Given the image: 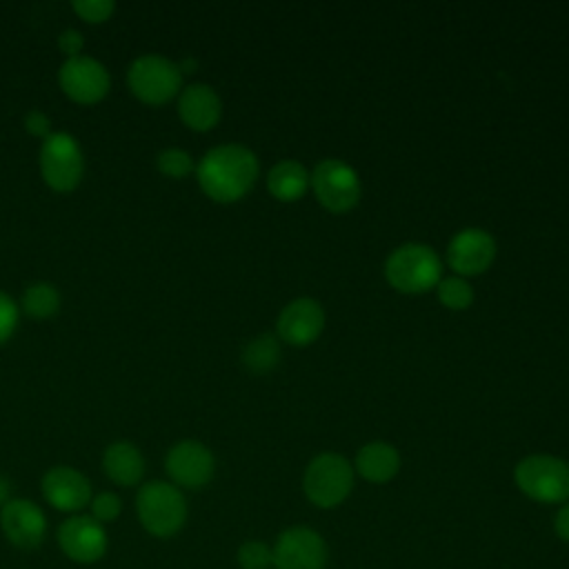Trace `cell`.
<instances>
[{
	"label": "cell",
	"mask_w": 569,
	"mask_h": 569,
	"mask_svg": "<svg viewBox=\"0 0 569 569\" xmlns=\"http://www.w3.org/2000/svg\"><path fill=\"white\" fill-rule=\"evenodd\" d=\"M200 189L216 202L240 200L258 178V158L242 144L209 149L196 167Z\"/></svg>",
	"instance_id": "1"
},
{
	"label": "cell",
	"mask_w": 569,
	"mask_h": 569,
	"mask_svg": "<svg viewBox=\"0 0 569 569\" xmlns=\"http://www.w3.org/2000/svg\"><path fill=\"white\" fill-rule=\"evenodd\" d=\"M187 500L173 482L151 480L136 493V516L153 538H171L187 522Z\"/></svg>",
	"instance_id": "2"
},
{
	"label": "cell",
	"mask_w": 569,
	"mask_h": 569,
	"mask_svg": "<svg viewBox=\"0 0 569 569\" xmlns=\"http://www.w3.org/2000/svg\"><path fill=\"white\" fill-rule=\"evenodd\" d=\"M440 258L436 251L420 242H409L391 251L385 264L389 284L402 293L429 291L440 280Z\"/></svg>",
	"instance_id": "3"
},
{
	"label": "cell",
	"mask_w": 569,
	"mask_h": 569,
	"mask_svg": "<svg viewBox=\"0 0 569 569\" xmlns=\"http://www.w3.org/2000/svg\"><path fill=\"white\" fill-rule=\"evenodd\" d=\"M518 489L536 502H565L569 498V465L549 453L522 458L513 471Z\"/></svg>",
	"instance_id": "4"
},
{
	"label": "cell",
	"mask_w": 569,
	"mask_h": 569,
	"mask_svg": "<svg viewBox=\"0 0 569 569\" xmlns=\"http://www.w3.org/2000/svg\"><path fill=\"white\" fill-rule=\"evenodd\" d=\"M302 489L316 507H338L353 489V469L345 456L325 451L307 465Z\"/></svg>",
	"instance_id": "5"
},
{
	"label": "cell",
	"mask_w": 569,
	"mask_h": 569,
	"mask_svg": "<svg viewBox=\"0 0 569 569\" xmlns=\"http://www.w3.org/2000/svg\"><path fill=\"white\" fill-rule=\"evenodd\" d=\"M127 84L147 104H164L178 96L182 84L180 67L158 53H144L129 64Z\"/></svg>",
	"instance_id": "6"
},
{
	"label": "cell",
	"mask_w": 569,
	"mask_h": 569,
	"mask_svg": "<svg viewBox=\"0 0 569 569\" xmlns=\"http://www.w3.org/2000/svg\"><path fill=\"white\" fill-rule=\"evenodd\" d=\"M40 173L53 191H71L84 173V158L78 140L67 131H53L40 147Z\"/></svg>",
	"instance_id": "7"
},
{
	"label": "cell",
	"mask_w": 569,
	"mask_h": 569,
	"mask_svg": "<svg viewBox=\"0 0 569 569\" xmlns=\"http://www.w3.org/2000/svg\"><path fill=\"white\" fill-rule=\"evenodd\" d=\"M311 189L318 202L333 213L353 209L362 191L356 169L338 158H327L316 164L311 173Z\"/></svg>",
	"instance_id": "8"
},
{
	"label": "cell",
	"mask_w": 569,
	"mask_h": 569,
	"mask_svg": "<svg viewBox=\"0 0 569 569\" xmlns=\"http://www.w3.org/2000/svg\"><path fill=\"white\" fill-rule=\"evenodd\" d=\"M276 569H325L329 549L325 538L311 527H289L271 547Z\"/></svg>",
	"instance_id": "9"
},
{
	"label": "cell",
	"mask_w": 569,
	"mask_h": 569,
	"mask_svg": "<svg viewBox=\"0 0 569 569\" xmlns=\"http://www.w3.org/2000/svg\"><path fill=\"white\" fill-rule=\"evenodd\" d=\"M58 547L76 565H93L104 558L109 547V536L104 525L91 516L73 513L58 527Z\"/></svg>",
	"instance_id": "10"
},
{
	"label": "cell",
	"mask_w": 569,
	"mask_h": 569,
	"mask_svg": "<svg viewBox=\"0 0 569 569\" xmlns=\"http://www.w3.org/2000/svg\"><path fill=\"white\" fill-rule=\"evenodd\" d=\"M58 82L73 102L96 104L109 93L111 76L100 60L91 56H76L62 62L58 71Z\"/></svg>",
	"instance_id": "11"
},
{
	"label": "cell",
	"mask_w": 569,
	"mask_h": 569,
	"mask_svg": "<svg viewBox=\"0 0 569 569\" xmlns=\"http://www.w3.org/2000/svg\"><path fill=\"white\" fill-rule=\"evenodd\" d=\"M164 469L176 487L200 489L213 478L216 460L202 442L180 440L167 451Z\"/></svg>",
	"instance_id": "12"
},
{
	"label": "cell",
	"mask_w": 569,
	"mask_h": 569,
	"mask_svg": "<svg viewBox=\"0 0 569 569\" xmlns=\"http://www.w3.org/2000/svg\"><path fill=\"white\" fill-rule=\"evenodd\" d=\"M0 531L16 549H36L44 542L47 518L29 498H11L0 509Z\"/></svg>",
	"instance_id": "13"
},
{
	"label": "cell",
	"mask_w": 569,
	"mask_h": 569,
	"mask_svg": "<svg viewBox=\"0 0 569 569\" xmlns=\"http://www.w3.org/2000/svg\"><path fill=\"white\" fill-rule=\"evenodd\" d=\"M42 496L44 500L64 513H78L84 507H89L93 491H91V482L89 478L67 465L60 467H51L44 476H42Z\"/></svg>",
	"instance_id": "14"
},
{
	"label": "cell",
	"mask_w": 569,
	"mask_h": 569,
	"mask_svg": "<svg viewBox=\"0 0 569 569\" xmlns=\"http://www.w3.org/2000/svg\"><path fill=\"white\" fill-rule=\"evenodd\" d=\"M496 258V240L485 229H462L447 249L449 264L462 276H476L489 269Z\"/></svg>",
	"instance_id": "15"
},
{
	"label": "cell",
	"mask_w": 569,
	"mask_h": 569,
	"mask_svg": "<svg viewBox=\"0 0 569 569\" xmlns=\"http://www.w3.org/2000/svg\"><path fill=\"white\" fill-rule=\"evenodd\" d=\"M322 329L325 311L313 298H296L278 316V336L296 347L311 345Z\"/></svg>",
	"instance_id": "16"
},
{
	"label": "cell",
	"mask_w": 569,
	"mask_h": 569,
	"mask_svg": "<svg viewBox=\"0 0 569 569\" xmlns=\"http://www.w3.org/2000/svg\"><path fill=\"white\" fill-rule=\"evenodd\" d=\"M222 113L220 96L204 82H193L180 91L178 116L193 131H209Z\"/></svg>",
	"instance_id": "17"
},
{
	"label": "cell",
	"mask_w": 569,
	"mask_h": 569,
	"mask_svg": "<svg viewBox=\"0 0 569 569\" xmlns=\"http://www.w3.org/2000/svg\"><path fill=\"white\" fill-rule=\"evenodd\" d=\"M102 471L111 482L120 487H133L144 476V458L136 445L118 440L104 449Z\"/></svg>",
	"instance_id": "18"
},
{
	"label": "cell",
	"mask_w": 569,
	"mask_h": 569,
	"mask_svg": "<svg viewBox=\"0 0 569 569\" xmlns=\"http://www.w3.org/2000/svg\"><path fill=\"white\" fill-rule=\"evenodd\" d=\"M400 469V453L389 442L376 440L365 445L356 456V471L369 482H389Z\"/></svg>",
	"instance_id": "19"
},
{
	"label": "cell",
	"mask_w": 569,
	"mask_h": 569,
	"mask_svg": "<svg viewBox=\"0 0 569 569\" xmlns=\"http://www.w3.org/2000/svg\"><path fill=\"white\" fill-rule=\"evenodd\" d=\"M311 184L309 171L298 160H282L276 167H271L267 187L273 198L282 202H293L307 193Z\"/></svg>",
	"instance_id": "20"
},
{
	"label": "cell",
	"mask_w": 569,
	"mask_h": 569,
	"mask_svg": "<svg viewBox=\"0 0 569 569\" xmlns=\"http://www.w3.org/2000/svg\"><path fill=\"white\" fill-rule=\"evenodd\" d=\"M244 365L256 371V373H267L271 371L278 360H280V342L276 340L273 333H262L258 338H253L242 353Z\"/></svg>",
	"instance_id": "21"
},
{
	"label": "cell",
	"mask_w": 569,
	"mask_h": 569,
	"mask_svg": "<svg viewBox=\"0 0 569 569\" xmlns=\"http://www.w3.org/2000/svg\"><path fill=\"white\" fill-rule=\"evenodd\" d=\"M60 307V293L49 282H36L29 284L22 293V309L38 320L51 318Z\"/></svg>",
	"instance_id": "22"
},
{
	"label": "cell",
	"mask_w": 569,
	"mask_h": 569,
	"mask_svg": "<svg viewBox=\"0 0 569 569\" xmlns=\"http://www.w3.org/2000/svg\"><path fill=\"white\" fill-rule=\"evenodd\" d=\"M438 298L447 309L460 311L473 302V289L465 278H445L438 282Z\"/></svg>",
	"instance_id": "23"
},
{
	"label": "cell",
	"mask_w": 569,
	"mask_h": 569,
	"mask_svg": "<svg viewBox=\"0 0 569 569\" xmlns=\"http://www.w3.org/2000/svg\"><path fill=\"white\" fill-rule=\"evenodd\" d=\"M156 167H158V171H162L169 178H184L193 171V158L187 151L171 147V149H164L158 153Z\"/></svg>",
	"instance_id": "24"
},
{
	"label": "cell",
	"mask_w": 569,
	"mask_h": 569,
	"mask_svg": "<svg viewBox=\"0 0 569 569\" xmlns=\"http://www.w3.org/2000/svg\"><path fill=\"white\" fill-rule=\"evenodd\" d=\"M238 565L242 569H267L273 565L271 547L262 540H247L238 549Z\"/></svg>",
	"instance_id": "25"
},
{
	"label": "cell",
	"mask_w": 569,
	"mask_h": 569,
	"mask_svg": "<svg viewBox=\"0 0 569 569\" xmlns=\"http://www.w3.org/2000/svg\"><path fill=\"white\" fill-rule=\"evenodd\" d=\"M89 509H91V518L93 520H98L100 525H107V522H113L120 516L122 500L113 491H100V493H96L91 498Z\"/></svg>",
	"instance_id": "26"
},
{
	"label": "cell",
	"mask_w": 569,
	"mask_h": 569,
	"mask_svg": "<svg viewBox=\"0 0 569 569\" xmlns=\"http://www.w3.org/2000/svg\"><path fill=\"white\" fill-rule=\"evenodd\" d=\"M71 7L87 22H104L116 9L113 0H73Z\"/></svg>",
	"instance_id": "27"
},
{
	"label": "cell",
	"mask_w": 569,
	"mask_h": 569,
	"mask_svg": "<svg viewBox=\"0 0 569 569\" xmlns=\"http://www.w3.org/2000/svg\"><path fill=\"white\" fill-rule=\"evenodd\" d=\"M18 327V305L11 296L0 291V345L11 338Z\"/></svg>",
	"instance_id": "28"
},
{
	"label": "cell",
	"mask_w": 569,
	"mask_h": 569,
	"mask_svg": "<svg viewBox=\"0 0 569 569\" xmlns=\"http://www.w3.org/2000/svg\"><path fill=\"white\" fill-rule=\"evenodd\" d=\"M58 44H60L62 53H67V58H76V56H80V51L84 47V38L76 29H64L58 38Z\"/></svg>",
	"instance_id": "29"
},
{
	"label": "cell",
	"mask_w": 569,
	"mask_h": 569,
	"mask_svg": "<svg viewBox=\"0 0 569 569\" xmlns=\"http://www.w3.org/2000/svg\"><path fill=\"white\" fill-rule=\"evenodd\" d=\"M24 124H27V131L29 133H33V136H49L51 133V122H49V118L42 113V111H38V109H33V111H29L27 113V118H24Z\"/></svg>",
	"instance_id": "30"
},
{
	"label": "cell",
	"mask_w": 569,
	"mask_h": 569,
	"mask_svg": "<svg viewBox=\"0 0 569 569\" xmlns=\"http://www.w3.org/2000/svg\"><path fill=\"white\" fill-rule=\"evenodd\" d=\"M553 531L560 540L569 542V502L562 505L553 518Z\"/></svg>",
	"instance_id": "31"
},
{
	"label": "cell",
	"mask_w": 569,
	"mask_h": 569,
	"mask_svg": "<svg viewBox=\"0 0 569 569\" xmlns=\"http://www.w3.org/2000/svg\"><path fill=\"white\" fill-rule=\"evenodd\" d=\"M11 500V485L4 476H0V509Z\"/></svg>",
	"instance_id": "32"
}]
</instances>
